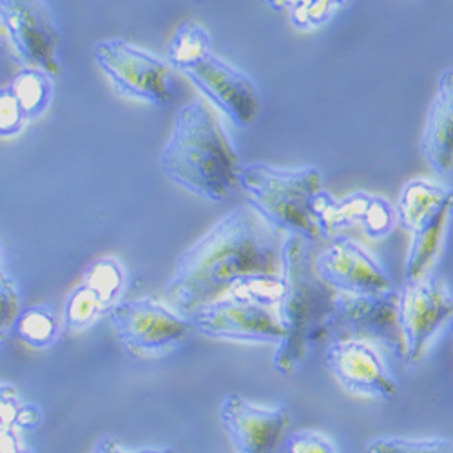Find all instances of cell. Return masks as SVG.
Wrapping results in <instances>:
<instances>
[{"label": "cell", "mask_w": 453, "mask_h": 453, "mask_svg": "<svg viewBox=\"0 0 453 453\" xmlns=\"http://www.w3.org/2000/svg\"><path fill=\"white\" fill-rule=\"evenodd\" d=\"M283 240L250 205L229 211L178 257L164 288L165 301L187 318L233 294L276 303Z\"/></svg>", "instance_id": "cell-1"}, {"label": "cell", "mask_w": 453, "mask_h": 453, "mask_svg": "<svg viewBox=\"0 0 453 453\" xmlns=\"http://www.w3.org/2000/svg\"><path fill=\"white\" fill-rule=\"evenodd\" d=\"M160 167L183 191L207 202H223L238 188V153L203 98L176 111Z\"/></svg>", "instance_id": "cell-2"}, {"label": "cell", "mask_w": 453, "mask_h": 453, "mask_svg": "<svg viewBox=\"0 0 453 453\" xmlns=\"http://www.w3.org/2000/svg\"><path fill=\"white\" fill-rule=\"evenodd\" d=\"M334 290L314 273L311 242L285 234L281 249V290L276 311L283 339L276 345L273 366L280 375H292L326 335V319Z\"/></svg>", "instance_id": "cell-3"}, {"label": "cell", "mask_w": 453, "mask_h": 453, "mask_svg": "<svg viewBox=\"0 0 453 453\" xmlns=\"http://www.w3.org/2000/svg\"><path fill=\"white\" fill-rule=\"evenodd\" d=\"M238 188L249 198V205L280 233L307 242L323 240L314 212L316 200L325 188L323 174L318 167L242 164Z\"/></svg>", "instance_id": "cell-4"}, {"label": "cell", "mask_w": 453, "mask_h": 453, "mask_svg": "<svg viewBox=\"0 0 453 453\" xmlns=\"http://www.w3.org/2000/svg\"><path fill=\"white\" fill-rule=\"evenodd\" d=\"M107 318L122 349L136 359L167 356L193 334L187 316L153 296L122 299Z\"/></svg>", "instance_id": "cell-5"}, {"label": "cell", "mask_w": 453, "mask_h": 453, "mask_svg": "<svg viewBox=\"0 0 453 453\" xmlns=\"http://www.w3.org/2000/svg\"><path fill=\"white\" fill-rule=\"evenodd\" d=\"M93 58L119 96L158 107L174 100V69L165 58L124 39L98 41Z\"/></svg>", "instance_id": "cell-6"}, {"label": "cell", "mask_w": 453, "mask_h": 453, "mask_svg": "<svg viewBox=\"0 0 453 453\" xmlns=\"http://www.w3.org/2000/svg\"><path fill=\"white\" fill-rule=\"evenodd\" d=\"M195 332L247 345H280L285 335L276 303L247 294L219 297L188 316Z\"/></svg>", "instance_id": "cell-7"}, {"label": "cell", "mask_w": 453, "mask_h": 453, "mask_svg": "<svg viewBox=\"0 0 453 453\" xmlns=\"http://www.w3.org/2000/svg\"><path fill=\"white\" fill-rule=\"evenodd\" d=\"M326 335H332V339H365L380 350L385 349L403 359L395 288L381 294L334 292Z\"/></svg>", "instance_id": "cell-8"}, {"label": "cell", "mask_w": 453, "mask_h": 453, "mask_svg": "<svg viewBox=\"0 0 453 453\" xmlns=\"http://www.w3.org/2000/svg\"><path fill=\"white\" fill-rule=\"evenodd\" d=\"M395 292L403 359L406 365H418L451 318V294L448 285L434 276L404 281Z\"/></svg>", "instance_id": "cell-9"}, {"label": "cell", "mask_w": 453, "mask_h": 453, "mask_svg": "<svg viewBox=\"0 0 453 453\" xmlns=\"http://www.w3.org/2000/svg\"><path fill=\"white\" fill-rule=\"evenodd\" d=\"M0 27L24 67L60 74V35L46 0H0Z\"/></svg>", "instance_id": "cell-10"}, {"label": "cell", "mask_w": 453, "mask_h": 453, "mask_svg": "<svg viewBox=\"0 0 453 453\" xmlns=\"http://www.w3.org/2000/svg\"><path fill=\"white\" fill-rule=\"evenodd\" d=\"M209 105L219 109L234 127H250L261 111V96L252 79L214 51L183 71Z\"/></svg>", "instance_id": "cell-11"}, {"label": "cell", "mask_w": 453, "mask_h": 453, "mask_svg": "<svg viewBox=\"0 0 453 453\" xmlns=\"http://www.w3.org/2000/svg\"><path fill=\"white\" fill-rule=\"evenodd\" d=\"M325 361L337 385L352 395L392 401L399 394V385L381 350L365 339H332Z\"/></svg>", "instance_id": "cell-12"}, {"label": "cell", "mask_w": 453, "mask_h": 453, "mask_svg": "<svg viewBox=\"0 0 453 453\" xmlns=\"http://www.w3.org/2000/svg\"><path fill=\"white\" fill-rule=\"evenodd\" d=\"M316 276L337 294H381L392 290L385 267L368 249L337 234L312 259Z\"/></svg>", "instance_id": "cell-13"}, {"label": "cell", "mask_w": 453, "mask_h": 453, "mask_svg": "<svg viewBox=\"0 0 453 453\" xmlns=\"http://www.w3.org/2000/svg\"><path fill=\"white\" fill-rule=\"evenodd\" d=\"M219 421L234 453H280L290 428V411L229 394L219 404Z\"/></svg>", "instance_id": "cell-14"}, {"label": "cell", "mask_w": 453, "mask_h": 453, "mask_svg": "<svg viewBox=\"0 0 453 453\" xmlns=\"http://www.w3.org/2000/svg\"><path fill=\"white\" fill-rule=\"evenodd\" d=\"M421 150L437 174H449L453 164V74L441 71L421 136Z\"/></svg>", "instance_id": "cell-15"}, {"label": "cell", "mask_w": 453, "mask_h": 453, "mask_svg": "<svg viewBox=\"0 0 453 453\" xmlns=\"http://www.w3.org/2000/svg\"><path fill=\"white\" fill-rule=\"evenodd\" d=\"M451 216V200H446L410 233V250L404 263V281H421L432 276L441 257Z\"/></svg>", "instance_id": "cell-16"}, {"label": "cell", "mask_w": 453, "mask_h": 453, "mask_svg": "<svg viewBox=\"0 0 453 453\" xmlns=\"http://www.w3.org/2000/svg\"><path fill=\"white\" fill-rule=\"evenodd\" d=\"M446 200H451V191L439 181L426 178H413L406 181L399 193L395 205L397 225L411 233L425 218H428Z\"/></svg>", "instance_id": "cell-17"}, {"label": "cell", "mask_w": 453, "mask_h": 453, "mask_svg": "<svg viewBox=\"0 0 453 453\" xmlns=\"http://www.w3.org/2000/svg\"><path fill=\"white\" fill-rule=\"evenodd\" d=\"M13 332L33 350H48L58 343L64 332L60 314L50 305H31L22 309Z\"/></svg>", "instance_id": "cell-18"}, {"label": "cell", "mask_w": 453, "mask_h": 453, "mask_svg": "<svg viewBox=\"0 0 453 453\" xmlns=\"http://www.w3.org/2000/svg\"><path fill=\"white\" fill-rule=\"evenodd\" d=\"M10 89L27 120L42 117L55 98L53 77L36 67H22L12 81Z\"/></svg>", "instance_id": "cell-19"}, {"label": "cell", "mask_w": 453, "mask_h": 453, "mask_svg": "<svg viewBox=\"0 0 453 453\" xmlns=\"http://www.w3.org/2000/svg\"><path fill=\"white\" fill-rule=\"evenodd\" d=\"M127 281L129 276L124 263L115 256H104L89 263L82 274L81 283L93 290L104 303V307L111 311L119 301H122V296L127 288Z\"/></svg>", "instance_id": "cell-20"}, {"label": "cell", "mask_w": 453, "mask_h": 453, "mask_svg": "<svg viewBox=\"0 0 453 453\" xmlns=\"http://www.w3.org/2000/svg\"><path fill=\"white\" fill-rule=\"evenodd\" d=\"M212 53L209 31L196 22H183L176 27L167 48V62L176 71H185Z\"/></svg>", "instance_id": "cell-21"}, {"label": "cell", "mask_w": 453, "mask_h": 453, "mask_svg": "<svg viewBox=\"0 0 453 453\" xmlns=\"http://www.w3.org/2000/svg\"><path fill=\"white\" fill-rule=\"evenodd\" d=\"M107 309L102 301L96 297L93 290H89L84 283L74 287L65 301L60 314L62 328L67 334H81L95 326L104 316H107Z\"/></svg>", "instance_id": "cell-22"}, {"label": "cell", "mask_w": 453, "mask_h": 453, "mask_svg": "<svg viewBox=\"0 0 453 453\" xmlns=\"http://www.w3.org/2000/svg\"><path fill=\"white\" fill-rule=\"evenodd\" d=\"M42 421L44 411L39 404L27 401L13 383L0 380V425H10L29 434L39 428Z\"/></svg>", "instance_id": "cell-23"}, {"label": "cell", "mask_w": 453, "mask_h": 453, "mask_svg": "<svg viewBox=\"0 0 453 453\" xmlns=\"http://www.w3.org/2000/svg\"><path fill=\"white\" fill-rule=\"evenodd\" d=\"M365 451L366 453H453V446L448 437L383 435V437H373L366 444Z\"/></svg>", "instance_id": "cell-24"}, {"label": "cell", "mask_w": 453, "mask_h": 453, "mask_svg": "<svg viewBox=\"0 0 453 453\" xmlns=\"http://www.w3.org/2000/svg\"><path fill=\"white\" fill-rule=\"evenodd\" d=\"M352 3L354 0H301L288 12V19L299 31H314L326 26L339 12H343Z\"/></svg>", "instance_id": "cell-25"}, {"label": "cell", "mask_w": 453, "mask_h": 453, "mask_svg": "<svg viewBox=\"0 0 453 453\" xmlns=\"http://www.w3.org/2000/svg\"><path fill=\"white\" fill-rule=\"evenodd\" d=\"M22 311V294L17 280L6 271H0V347L15 328Z\"/></svg>", "instance_id": "cell-26"}, {"label": "cell", "mask_w": 453, "mask_h": 453, "mask_svg": "<svg viewBox=\"0 0 453 453\" xmlns=\"http://www.w3.org/2000/svg\"><path fill=\"white\" fill-rule=\"evenodd\" d=\"M361 226H363V233L372 240H383L390 236L397 226L395 205H392L383 196L372 195V200Z\"/></svg>", "instance_id": "cell-27"}, {"label": "cell", "mask_w": 453, "mask_h": 453, "mask_svg": "<svg viewBox=\"0 0 453 453\" xmlns=\"http://www.w3.org/2000/svg\"><path fill=\"white\" fill-rule=\"evenodd\" d=\"M27 122L10 86L0 88V138L8 140L19 136Z\"/></svg>", "instance_id": "cell-28"}, {"label": "cell", "mask_w": 453, "mask_h": 453, "mask_svg": "<svg viewBox=\"0 0 453 453\" xmlns=\"http://www.w3.org/2000/svg\"><path fill=\"white\" fill-rule=\"evenodd\" d=\"M287 453H342L335 442L323 432L299 430L285 437Z\"/></svg>", "instance_id": "cell-29"}, {"label": "cell", "mask_w": 453, "mask_h": 453, "mask_svg": "<svg viewBox=\"0 0 453 453\" xmlns=\"http://www.w3.org/2000/svg\"><path fill=\"white\" fill-rule=\"evenodd\" d=\"M91 453H178L171 446H145V448H127L117 437L104 435L98 439Z\"/></svg>", "instance_id": "cell-30"}, {"label": "cell", "mask_w": 453, "mask_h": 453, "mask_svg": "<svg viewBox=\"0 0 453 453\" xmlns=\"http://www.w3.org/2000/svg\"><path fill=\"white\" fill-rule=\"evenodd\" d=\"M0 453H35V449L24 432L10 425H0Z\"/></svg>", "instance_id": "cell-31"}, {"label": "cell", "mask_w": 453, "mask_h": 453, "mask_svg": "<svg viewBox=\"0 0 453 453\" xmlns=\"http://www.w3.org/2000/svg\"><path fill=\"white\" fill-rule=\"evenodd\" d=\"M3 265H4V249H3V245H0V271H4Z\"/></svg>", "instance_id": "cell-32"}, {"label": "cell", "mask_w": 453, "mask_h": 453, "mask_svg": "<svg viewBox=\"0 0 453 453\" xmlns=\"http://www.w3.org/2000/svg\"><path fill=\"white\" fill-rule=\"evenodd\" d=\"M301 3V0H287V4H288V12L296 6V4H299Z\"/></svg>", "instance_id": "cell-33"}, {"label": "cell", "mask_w": 453, "mask_h": 453, "mask_svg": "<svg viewBox=\"0 0 453 453\" xmlns=\"http://www.w3.org/2000/svg\"><path fill=\"white\" fill-rule=\"evenodd\" d=\"M0 36H3V27H0Z\"/></svg>", "instance_id": "cell-34"}]
</instances>
